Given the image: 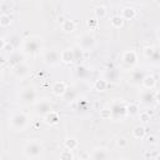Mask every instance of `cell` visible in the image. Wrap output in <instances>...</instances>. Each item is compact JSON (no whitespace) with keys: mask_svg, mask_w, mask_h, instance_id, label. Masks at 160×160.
<instances>
[{"mask_svg":"<svg viewBox=\"0 0 160 160\" xmlns=\"http://www.w3.org/2000/svg\"><path fill=\"white\" fill-rule=\"evenodd\" d=\"M8 124L12 131H24L29 125V116L25 112H14L9 116Z\"/></svg>","mask_w":160,"mask_h":160,"instance_id":"1","label":"cell"},{"mask_svg":"<svg viewBox=\"0 0 160 160\" xmlns=\"http://www.w3.org/2000/svg\"><path fill=\"white\" fill-rule=\"evenodd\" d=\"M44 152V146L39 140H28L22 148V154L26 159L40 158Z\"/></svg>","mask_w":160,"mask_h":160,"instance_id":"2","label":"cell"},{"mask_svg":"<svg viewBox=\"0 0 160 160\" xmlns=\"http://www.w3.org/2000/svg\"><path fill=\"white\" fill-rule=\"evenodd\" d=\"M36 98H38V92L36 90L32 88V86H26V88H22L18 95V99H19V102L22 104V105H30V104H34L36 101Z\"/></svg>","mask_w":160,"mask_h":160,"instance_id":"3","label":"cell"},{"mask_svg":"<svg viewBox=\"0 0 160 160\" xmlns=\"http://www.w3.org/2000/svg\"><path fill=\"white\" fill-rule=\"evenodd\" d=\"M128 115V106L124 102L114 101L110 108V116L112 120H122Z\"/></svg>","mask_w":160,"mask_h":160,"instance_id":"4","label":"cell"},{"mask_svg":"<svg viewBox=\"0 0 160 160\" xmlns=\"http://www.w3.org/2000/svg\"><path fill=\"white\" fill-rule=\"evenodd\" d=\"M41 48V39L38 38V36H32V38H29L24 41L22 44V49L26 54H36Z\"/></svg>","mask_w":160,"mask_h":160,"instance_id":"5","label":"cell"},{"mask_svg":"<svg viewBox=\"0 0 160 160\" xmlns=\"http://www.w3.org/2000/svg\"><path fill=\"white\" fill-rule=\"evenodd\" d=\"M95 46V38L91 34H82L78 38V48L81 51H89Z\"/></svg>","mask_w":160,"mask_h":160,"instance_id":"6","label":"cell"},{"mask_svg":"<svg viewBox=\"0 0 160 160\" xmlns=\"http://www.w3.org/2000/svg\"><path fill=\"white\" fill-rule=\"evenodd\" d=\"M35 114L38 116H41L44 118L45 115H48L50 111H52V106H51V102L48 100V99H42L38 102H35Z\"/></svg>","mask_w":160,"mask_h":160,"instance_id":"7","label":"cell"},{"mask_svg":"<svg viewBox=\"0 0 160 160\" xmlns=\"http://www.w3.org/2000/svg\"><path fill=\"white\" fill-rule=\"evenodd\" d=\"M42 60L48 66H56L59 64V61L61 60L60 59V52L56 51V50H48V51L44 52Z\"/></svg>","mask_w":160,"mask_h":160,"instance_id":"8","label":"cell"},{"mask_svg":"<svg viewBox=\"0 0 160 160\" xmlns=\"http://www.w3.org/2000/svg\"><path fill=\"white\" fill-rule=\"evenodd\" d=\"M11 68H12V69H11L12 75H14L15 78H18V79H24V78H26V76L29 75V72H30V68H29L25 62H20V64L14 65V66H11Z\"/></svg>","mask_w":160,"mask_h":160,"instance_id":"9","label":"cell"},{"mask_svg":"<svg viewBox=\"0 0 160 160\" xmlns=\"http://www.w3.org/2000/svg\"><path fill=\"white\" fill-rule=\"evenodd\" d=\"M136 62V52L134 50H128L122 54V64L125 68H131Z\"/></svg>","mask_w":160,"mask_h":160,"instance_id":"10","label":"cell"},{"mask_svg":"<svg viewBox=\"0 0 160 160\" xmlns=\"http://www.w3.org/2000/svg\"><path fill=\"white\" fill-rule=\"evenodd\" d=\"M140 101L141 104L144 105H151L154 101H155V94L152 91V89H146V90H142L141 94H140Z\"/></svg>","mask_w":160,"mask_h":160,"instance_id":"11","label":"cell"},{"mask_svg":"<svg viewBox=\"0 0 160 160\" xmlns=\"http://www.w3.org/2000/svg\"><path fill=\"white\" fill-rule=\"evenodd\" d=\"M89 156L91 159H95V160H101V159H108L110 156V154H109V151L105 148L100 146V148L92 149V151H91V154Z\"/></svg>","mask_w":160,"mask_h":160,"instance_id":"12","label":"cell"},{"mask_svg":"<svg viewBox=\"0 0 160 160\" xmlns=\"http://www.w3.org/2000/svg\"><path fill=\"white\" fill-rule=\"evenodd\" d=\"M60 59L65 64H70L75 60V50L72 49H65L60 52Z\"/></svg>","mask_w":160,"mask_h":160,"instance_id":"13","label":"cell"},{"mask_svg":"<svg viewBox=\"0 0 160 160\" xmlns=\"http://www.w3.org/2000/svg\"><path fill=\"white\" fill-rule=\"evenodd\" d=\"M144 78H145L144 70H140V69L132 70V72H131V84H134V85H140V84L142 82Z\"/></svg>","mask_w":160,"mask_h":160,"instance_id":"14","label":"cell"},{"mask_svg":"<svg viewBox=\"0 0 160 160\" xmlns=\"http://www.w3.org/2000/svg\"><path fill=\"white\" fill-rule=\"evenodd\" d=\"M66 85H65V82H62V81H56L54 85H52V94L54 95H56V96H62L64 95V92L66 91Z\"/></svg>","mask_w":160,"mask_h":160,"instance_id":"15","label":"cell"},{"mask_svg":"<svg viewBox=\"0 0 160 160\" xmlns=\"http://www.w3.org/2000/svg\"><path fill=\"white\" fill-rule=\"evenodd\" d=\"M9 62H10L11 66L18 65V64H20V62H24V55L20 54V52L10 54V56H9Z\"/></svg>","mask_w":160,"mask_h":160,"instance_id":"16","label":"cell"},{"mask_svg":"<svg viewBox=\"0 0 160 160\" xmlns=\"http://www.w3.org/2000/svg\"><path fill=\"white\" fill-rule=\"evenodd\" d=\"M44 119H45V122L49 124V125H55V124L59 122V116L55 111H50L48 115L44 116Z\"/></svg>","mask_w":160,"mask_h":160,"instance_id":"17","label":"cell"},{"mask_svg":"<svg viewBox=\"0 0 160 160\" xmlns=\"http://www.w3.org/2000/svg\"><path fill=\"white\" fill-rule=\"evenodd\" d=\"M75 98H76V90H75L74 88L66 89V91H65L64 95H62V99H64V101H66V102H70V101L75 100Z\"/></svg>","mask_w":160,"mask_h":160,"instance_id":"18","label":"cell"},{"mask_svg":"<svg viewBox=\"0 0 160 160\" xmlns=\"http://www.w3.org/2000/svg\"><path fill=\"white\" fill-rule=\"evenodd\" d=\"M141 85L145 88V89H152L155 86V78L152 75H145Z\"/></svg>","mask_w":160,"mask_h":160,"instance_id":"19","label":"cell"},{"mask_svg":"<svg viewBox=\"0 0 160 160\" xmlns=\"http://www.w3.org/2000/svg\"><path fill=\"white\" fill-rule=\"evenodd\" d=\"M135 15H136V11H135V9H132V8H125V9H122V11H121V18L125 19V20H130V19H132Z\"/></svg>","mask_w":160,"mask_h":160,"instance_id":"20","label":"cell"},{"mask_svg":"<svg viewBox=\"0 0 160 160\" xmlns=\"http://www.w3.org/2000/svg\"><path fill=\"white\" fill-rule=\"evenodd\" d=\"M148 59L151 62V65H160V50L159 49H154L152 54Z\"/></svg>","mask_w":160,"mask_h":160,"instance_id":"21","label":"cell"},{"mask_svg":"<svg viewBox=\"0 0 160 160\" xmlns=\"http://www.w3.org/2000/svg\"><path fill=\"white\" fill-rule=\"evenodd\" d=\"M61 30H62L64 32H71V31H74V30H75V24H74V21H71V20H65V21H62V24H61Z\"/></svg>","mask_w":160,"mask_h":160,"instance_id":"22","label":"cell"},{"mask_svg":"<svg viewBox=\"0 0 160 160\" xmlns=\"http://www.w3.org/2000/svg\"><path fill=\"white\" fill-rule=\"evenodd\" d=\"M75 72H76V76L80 78V79H85V78H88V75H89V70H88L84 65H79V66L76 68Z\"/></svg>","mask_w":160,"mask_h":160,"instance_id":"23","label":"cell"},{"mask_svg":"<svg viewBox=\"0 0 160 160\" xmlns=\"http://www.w3.org/2000/svg\"><path fill=\"white\" fill-rule=\"evenodd\" d=\"M144 135H145V129L142 128V126H135L134 128V130H132V136L135 138V139H138V140H140V139H142L144 138Z\"/></svg>","mask_w":160,"mask_h":160,"instance_id":"24","label":"cell"},{"mask_svg":"<svg viewBox=\"0 0 160 160\" xmlns=\"http://www.w3.org/2000/svg\"><path fill=\"white\" fill-rule=\"evenodd\" d=\"M10 22H11V16H10V14L2 12V14H1V18H0V25H1L2 28H6V26L10 25Z\"/></svg>","mask_w":160,"mask_h":160,"instance_id":"25","label":"cell"},{"mask_svg":"<svg viewBox=\"0 0 160 160\" xmlns=\"http://www.w3.org/2000/svg\"><path fill=\"white\" fill-rule=\"evenodd\" d=\"M94 88H95L98 91H104V90L106 89V81H105V80H102V79H99V80H96V81H95Z\"/></svg>","mask_w":160,"mask_h":160,"instance_id":"26","label":"cell"},{"mask_svg":"<svg viewBox=\"0 0 160 160\" xmlns=\"http://www.w3.org/2000/svg\"><path fill=\"white\" fill-rule=\"evenodd\" d=\"M122 21H124V19H122L120 15L112 16V19H111V24H112L114 28H120V26L122 25Z\"/></svg>","mask_w":160,"mask_h":160,"instance_id":"27","label":"cell"},{"mask_svg":"<svg viewBox=\"0 0 160 160\" xmlns=\"http://www.w3.org/2000/svg\"><path fill=\"white\" fill-rule=\"evenodd\" d=\"M76 146H78V141L75 139H68V140H65V148L66 149L74 150Z\"/></svg>","mask_w":160,"mask_h":160,"instance_id":"28","label":"cell"},{"mask_svg":"<svg viewBox=\"0 0 160 160\" xmlns=\"http://www.w3.org/2000/svg\"><path fill=\"white\" fill-rule=\"evenodd\" d=\"M60 159H62V160H71V159H74V155H72L71 150L66 149V150H64V151L60 154Z\"/></svg>","mask_w":160,"mask_h":160,"instance_id":"29","label":"cell"},{"mask_svg":"<svg viewBox=\"0 0 160 160\" xmlns=\"http://www.w3.org/2000/svg\"><path fill=\"white\" fill-rule=\"evenodd\" d=\"M105 14H106V10H105L104 6H98V8H95V15H96L98 19H102V18L105 16Z\"/></svg>","mask_w":160,"mask_h":160,"instance_id":"30","label":"cell"},{"mask_svg":"<svg viewBox=\"0 0 160 160\" xmlns=\"http://www.w3.org/2000/svg\"><path fill=\"white\" fill-rule=\"evenodd\" d=\"M2 52H11L12 50V45L10 42H8L6 40H2V46H1Z\"/></svg>","mask_w":160,"mask_h":160,"instance_id":"31","label":"cell"},{"mask_svg":"<svg viewBox=\"0 0 160 160\" xmlns=\"http://www.w3.org/2000/svg\"><path fill=\"white\" fill-rule=\"evenodd\" d=\"M116 144H118V146H120V148H126V146H128V140H126L124 136H119L118 140H116Z\"/></svg>","mask_w":160,"mask_h":160,"instance_id":"32","label":"cell"},{"mask_svg":"<svg viewBox=\"0 0 160 160\" xmlns=\"http://www.w3.org/2000/svg\"><path fill=\"white\" fill-rule=\"evenodd\" d=\"M106 75H108V78H109L111 81H115L116 78H118V75H116V70H115V69H110V70L106 72Z\"/></svg>","mask_w":160,"mask_h":160,"instance_id":"33","label":"cell"},{"mask_svg":"<svg viewBox=\"0 0 160 160\" xmlns=\"http://www.w3.org/2000/svg\"><path fill=\"white\" fill-rule=\"evenodd\" d=\"M128 114H129V115H136V114H138V106L134 105V104L129 105V106H128Z\"/></svg>","mask_w":160,"mask_h":160,"instance_id":"34","label":"cell"},{"mask_svg":"<svg viewBox=\"0 0 160 160\" xmlns=\"http://www.w3.org/2000/svg\"><path fill=\"white\" fill-rule=\"evenodd\" d=\"M141 119H142V121H144V122H146L150 118H149V115H148V114H142V115H141Z\"/></svg>","mask_w":160,"mask_h":160,"instance_id":"35","label":"cell"},{"mask_svg":"<svg viewBox=\"0 0 160 160\" xmlns=\"http://www.w3.org/2000/svg\"><path fill=\"white\" fill-rule=\"evenodd\" d=\"M156 35H158V38L160 39V25L158 26V30H156Z\"/></svg>","mask_w":160,"mask_h":160,"instance_id":"36","label":"cell"},{"mask_svg":"<svg viewBox=\"0 0 160 160\" xmlns=\"http://www.w3.org/2000/svg\"><path fill=\"white\" fill-rule=\"evenodd\" d=\"M154 158H155V159H160V154H158V155H155Z\"/></svg>","mask_w":160,"mask_h":160,"instance_id":"37","label":"cell"},{"mask_svg":"<svg viewBox=\"0 0 160 160\" xmlns=\"http://www.w3.org/2000/svg\"><path fill=\"white\" fill-rule=\"evenodd\" d=\"M24 1H30V0H24Z\"/></svg>","mask_w":160,"mask_h":160,"instance_id":"38","label":"cell"}]
</instances>
